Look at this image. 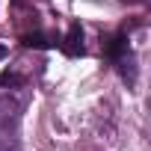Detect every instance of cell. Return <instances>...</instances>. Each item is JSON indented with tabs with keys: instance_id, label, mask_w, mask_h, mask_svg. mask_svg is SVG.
I'll list each match as a JSON object with an SVG mask.
<instances>
[{
	"instance_id": "1",
	"label": "cell",
	"mask_w": 151,
	"mask_h": 151,
	"mask_svg": "<svg viewBox=\"0 0 151 151\" xmlns=\"http://www.w3.org/2000/svg\"><path fill=\"white\" fill-rule=\"evenodd\" d=\"M21 98L3 95L0 98V151H18V122H21Z\"/></svg>"
},
{
	"instance_id": "2",
	"label": "cell",
	"mask_w": 151,
	"mask_h": 151,
	"mask_svg": "<svg viewBox=\"0 0 151 151\" xmlns=\"http://www.w3.org/2000/svg\"><path fill=\"white\" fill-rule=\"evenodd\" d=\"M62 50L68 56H80L83 53V30H80V24H71L68 27V36L62 42Z\"/></svg>"
},
{
	"instance_id": "3",
	"label": "cell",
	"mask_w": 151,
	"mask_h": 151,
	"mask_svg": "<svg viewBox=\"0 0 151 151\" xmlns=\"http://www.w3.org/2000/svg\"><path fill=\"white\" fill-rule=\"evenodd\" d=\"M104 50H107L113 59H119L122 53H127V42H124V36H113V39L104 45Z\"/></svg>"
},
{
	"instance_id": "4",
	"label": "cell",
	"mask_w": 151,
	"mask_h": 151,
	"mask_svg": "<svg viewBox=\"0 0 151 151\" xmlns=\"http://www.w3.org/2000/svg\"><path fill=\"white\" fill-rule=\"evenodd\" d=\"M24 45H30V47H33V45H36V47H50V42H47L45 36H27Z\"/></svg>"
},
{
	"instance_id": "5",
	"label": "cell",
	"mask_w": 151,
	"mask_h": 151,
	"mask_svg": "<svg viewBox=\"0 0 151 151\" xmlns=\"http://www.w3.org/2000/svg\"><path fill=\"white\" fill-rule=\"evenodd\" d=\"M6 53H9V47H6V45H0V59H6Z\"/></svg>"
}]
</instances>
